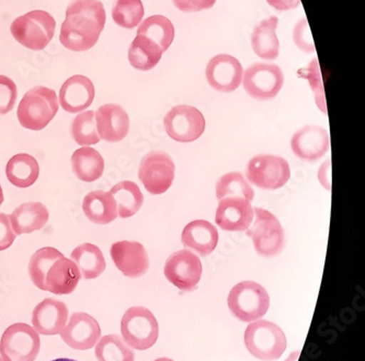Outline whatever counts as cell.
<instances>
[{"instance_id": "13", "label": "cell", "mask_w": 365, "mask_h": 361, "mask_svg": "<svg viewBox=\"0 0 365 361\" xmlns=\"http://www.w3.org/2000/svg\"><path fill=\"white\" fill-rule=\"evenodd\" d=\"M165 276L182 291H192L201 280L202 264L199 257L189 250L173 253L166 260Z\"/></svg>"}, {"instance_id": "34", "label": "cell", "mask_w": 365, "mask_h": 361, "mask_svg": "<svg viewBox=\"0 0 365 361\" xmlns=\"http://www.w3.org/2000/svg\"><path fill=\"white\" fill-rule=\"evenodd\" d=\"M64 255L54 248H41L32 255L29 263V275L34 285L40 290L44 291V283L48 269L56 259Z\"/></svg>"}, {"instance_id": "44", "label": "cell", "mask_w": 365, "mask_h": 361, "mask_svg": "<svg viewBox=\"0 0 365 361\" xmlns=\"http://www.w3.org/2000/svg\"><path fill=\"white\" fill-rule=\"evenodd\" d=\"M4 203V193H3V188H1V185H0V207H1V205Z\"/></svg>"}, {"instance_id": "43", "label": "cell", "mask_w": 365, "mask_h": 361, "mask_svg": "<svg viewBox=\"0 0 365 361\" xmlns=\"http://www.w3.org/2000/svg\"><path fill=\"white\" fill-rule=\"evenodd\" d=\"M267 1L271 7L280 11L294 9L301 4V0H267Z\"/></svg>"}, {"instance_id": "46", "label": "cell", "mask_w": 365, "mask_h": 361, "mask_svg": "<svg viewBox=\"0 0 365 361\" xmlns=\"http://www.w3.org/2000/svg\"><path fill=\"white\" fill-rule=\"evenodd\" d=\"M155 361H173V360H171V359H169V358H159V359H156V360Z\"/></svg>"}, {"instance_id": "27", "label": "cell", "mask_w": 365, "mask_h": 361, "mask_svg": "<svg viewBox=\"0 0 365 361\" xmlns=\"http://www.w3.org/2000/svg\"><path fill=\"white\" fill-rule=\"evenodd\" d=\"M71 169L75 176L83 183H93L103 175L105 160L99 152L89 146L75 151L71 156Z\"/></svg>"}, {"instance_id": "9", "label": "cell", "mask_w": 365, "mask_h": 361, "mask_svg": "<svg viewBox=\"0 0 365 361\" xmlns=\"http://www.w3.org/2000/svg\"><path fill=\"white\" fill-rule=\"evenodd\" d=\"M247 178L264 190H277L284 187L291 178L289 163L275 155L252 157L246 168Z\"/></svg>"}, {"instance_id": "6", "label": "cell", "mask_w": 365, "mask_h": 361, "mask_svg": "<svg viewBox=\"0 0 365 361\" xmlns=\"http://www.w3.org/2000/svg\"><path fill=\"white\" fill-rule=\"evenodd\" d=\"M255 222L250 225L247 235L252 238L255 250L260 256L270 258L282 252L285 245V234L277 216L267 210L255 208Z\"/></svg>"}, {"instance_id": "20", "label": "cell", "mask_w": 365, "mask_h": 361, "mask_svg": "<svg viewBox=\"0 0 365 361\" xmlns=\"http://www.w3.org/2000/svg\"><path fill=\"white\" fill-rule=\"evenodd\" d=\"M96 126L101 140L109 143L120 142L128 136L130 118L128 112L115 103L101 106L95 113Z\"/></svg>"}, {"instance_id": "29", "label": "cell", "mask_w": 365, "mask_h": 361, "mask_svg": "<svg viewBox=\"0 0 365 361\" xmlns=\"http://www.w3.org/2000/svg\"><path fill=\"white\" fill-rule=\"evenodd\" d=\"M71 259L78 267L86 280L98 278L106 270V259L101 250L91 243L79 245L71 252Z\"/></svg>"}, {"instance_id": "8", "label": "cell", "mask_w": 365, "mask_h": 361, "mask_svg": "<svg viewBox=\"0 0 365 361\" xmlns=\"http://www.w3.org/2000/svg\"><path fill=\"white\" fill-rule=\"evenodd\" d=\"M40 350V335L26 323L12 324L0 340V356L4 361H34Z\"/></svg>"}, {"instance_id": "26", "label": "cell", "mask_w": 365, "mask_h": 361, "mask_svg": "<svg viewBox=\"0 0 365 361\" xmlns=\"http://www.w3.org/2000/svg\"><path fill=\"white\" fill-rule=\"evenodd\" d=\"M277 22L279 19L271 16L268 19L262 20L252 32V50L264 60L272 61L279 56L280 42L277 36Z\"/></svg>"}, {"instance_id": "30", "label": "cell", "mask_w": 365, "mask_h": 361, "mask_svg": "<svg viewBox=\"0 0 365 361\" xmlns=\"http://www.w3.org/2000/svg\"><path fill=\"white\" fill-rule=\"evenodd\" d=\"M163 53L154 41L138 36L128 49V61L138 71H150L162 60Z\"/></svg>"}, {"instance_id": "41", "label": "cell", "mask_w": 365, "mask_h": 361, "mask_svg": "<svg viewBox=\"0 0 365 361\" xmlns=\"http://www.w3.org/2000/svg\"><path fill=\"white\" fill-rule=\"evenodd\" d=\"M17 235L12 230L9 215L0 212V252L8 250L14 244Z\"/></svg>"}, {"instance_id": "25", "label": "cell", "mask_w": 365, "mask_h": 361, "mask_svg": "<svg viewBox=\"0 0 365 361\" xmlns=\"http://www.w3.org/2000/svg\"><path fill=\"white\" fill-rule=\"evenodd\" d=\"M83 211L89 221L99 225L111 223L119 216L113 195L102 190L93 191L86 195Z\"/></svg>"}, {"instance_id": "33", "label": "cell", "mask_w": 365, "mask_h": 361, "mask_svg": "<svg viewBox=\"0 0 365 361\" xmlns=\"http://www.w3.org/2000/svg\"><path fill=\"white\" fill-rule=\"evenodd\" d=\"M95 355L98 361H134L135 355L119 335L103 336L96 344Z\"/></svg>"}, {"instance_id": "35", "label": "cell", "mask_w": 365, "mask_h": 361, "mask_svg": "<svg viewBox=\"0 0 365 361\" xmlns=\"http://www.w3.org/2000/svg\"><path fill=\"white\" fill-rule=\"evenodd\" d=\"M71 133L75 142L81 146L98 144L101 138L98 134L97 126H96L95 111L89 110V111L81 112L73 120Z\"/></svg>"}, {"instance_id": "47", "label": "cell", "mask_w": 365, "mask_h": 361, "mask_svg": "<svg viewBox=\"0 0 365 361\" xmlns=\"http://www.w3.org/2000/svg\"><path fill=\"white\" fill-rule=\"evenodd\" d=\"M0 361H4L3 358H1V356H0Z\"/></svg>"}, {"instance_id": "11", "label": "cell", "mask_w": 365, "mask_h": 361, "mask_svg": "<svg viewBox=\"0 0 365 361\" xmlns=\"http://www.w3.org/2000/svg\"><path fill=\"white\" fill-rule=\"evenodd\" d=\"M176 167L170 155L154 151L145 155L138 169V177L145 189L152 195H163L168 191L175 179Z\"/></svg>"}, {"instance_id": "1", "label": "cell", "mask_w": 365, "mask_h": 361, "mask_svg": "<svg viewBox=\"0 0 365 361\" xmlns=\"http://www.w3.org/2000/svg\"><path fill=\"white\" fill-rule=\"evenodd\" d=\"M106 20L105 7L99 0H73L61 28V43L73 52L91 50L97 44Z\"/></svg>"}, {"instance_id": "40", "label": "cell", "mask_w": 365, "mask_h": 361, "mask_svg": "<svg viewBox=\"0 0 365 361\" xmlns=\"http://www.w3.org/2000/svg\"><path fill=\"white\" fill-rule=\"evenodd\" d=\"M301 73L303 77H306V78L309 79V83H311L312 88L315 91L317 103H319V105L320 103H324L323 83H322V77H320L319 65H318L317 59H315L309 64V66L302 69Z\"/></svg>"}, {"instance_id": "32", "label": "cell", "mask_w": 365, "mask_h": 361, "mask_svg": "<svg viewBox=\"0 0 365 361\" xmlns=\"http://www.w3.org/2000/svg\"><path fill=\"white\" fill-rule=\"evenodd\" d=\"M138 36H146L158 44L163 52L170 48L175 39V28L173 22L164 16L155 14L145 19L138 29Z\"/></svg>"}, {"instance_id": "3", "label": "cell", "mask_w": 365, "mask_h": 361, "mask_svg": "<svg viewBox=\"0 0 365 361\" xmlns=\"http://www.w3.org/2000/svg\"><path fill=\"white\" fill-rule=\"evenodd\" d=\"M56 21L44 10H34L14 19L10 26L14 40L24 48L42 51L54 38Z\"/></svg>"}, {"instance_id": "10", "label": "cell", "mask_w": 365, "mask_h": 361, "mask_svg": "<svg viewBox=\"0 0 365 361\" xmlns=\"http://www.w3.org/2000/svg\"><path fill=\"white\" fill-rule=\"evenodd\" d=\"M242 85L246 93L259 101L277 97L284 83L282 69L270 63H256L245 71Z\"/></svg>"}, {"instance_id": "7", "label": "cell", "mask_w": 365, "mask_h": 361, "mask_svg": "<svg viewBox=\"0 0 365 361\" xmlns=\"http://www.w3.org/2000/svg\"><path fill=\"white\" fill-rule=\"evenodd\" d=\"M121 333L128 347L150 350L158 340V322L150 310L143 307H130L122 317Z\"/></svg>"}, {"instance_id": "15", "label": "cell", "mask_w": 365, "mask_h": 361, "mask_svg": "<svg viewBox=\"0 0 365 361\" xmlns=\"http://www.w3.org/2000/svg\"><path fill=\"white\" fill-rule=\"evenodd\" d=\"M244 68L236 57L228 54L214 56L205 69L207 83L221 93H232L240 87Z\"/></svg>"}, {"instance_id": "12", "label": "cell", "mask_w": 365, "mask_h": 361, "mask_svg": "<svg viewBox=\"0 0 365 361\" xmlns=\"http://www.w3.org/2000/svg\"><path fill=\"white\" fill-rule=\"evenodd\" d=\"M164 126L166 133L173 141L191 143L201 138L205 131V119L197 108L180 105L168 111Z\"/></svg>"}, {"instance_id": "16", "label": "cell", "mask_w": 365, "mask_h": 361, "mask_svg": "<svg viewBox=\"0 0 365 361\" xmlns=\"http://www.w3.org/2000/svg\"><path fill=\"white\" fill-rule=\"evenodd\" d=\"M110 256L116 268L128 278L144 276L150 269L148 252L140 243L121 240L112 244Z\"/></svg>"}, {"instance_id": "19", "label": "cell", "mask_w": 365, "mask_h": 361, "mask_svg": "<svg viewBox=\"0 0 365 361\" xmlns=\"http://www.w3.org/2000/svg\"><path fill=\"white\" fill-rule=\"evenodd\" d=\"M68 315V307L64 302L48 298L34 307L32 325L41 335H58L66 326Z\"/></svg>"}, {"instance_id": "23", "label": "cell", "mask_w": 365, "mask_h": 361, "mask_svg": "<svg viewBox=\"0 0 365 361\" xmlns=\"http://www.w3.org/2000/svg\"><path fill=\"white\" fill-rule=\"evenodd\" d=\"M181 240L185 248L195 250L200 256H207L217 246L218 230L205 220H195L183 228Z\"/></svg>"}, {"instance_id": "2", "label": "cell", "mask_w": 365, "mask_h": 361, "mask_svg": "<svg viewBox=\"0 0 365 361\" xmlns=\"http://www.w3.org/2000/svg\"><path fill=\"white\" fill-rule=\"evenodd\" d=\"M58 111V98L53 89L36 86L20 101L17 118L24 128L41 131L54 119Z\"/></svg>"}, {"instance_id": "37", "label": "cell", "mask_w": 365, "mask_h": 361, "mask_svg": "<svg viewBox=\"0 0 365 361\" xmlns=\"http://www.w3.org/2000/svg\"><path fill=\"white\" fill-rule=\"evenodd\" d=\"M145 10L140 0H116L112 9V18L118 26L134 29L142 22Z\"/></svg>"}, {"instance_id": "22", "label": "cell", "mask_w": 365, "mask_h": 361, "mask_svg": "<svg viewBox=\"0 0 365 361\" xmlns=\"http://www.w3.org/2000/svg\"><path fill=\"white\" fill-rule=\"evenodd\" d=\"M81 279V273L76 264L71 259L62 256L53 263L46 273L44 291L56 295H71Z\"/></svg>"}, {"instance_id": "31", "label": "cell", "mask_w": 365, "mask_h": 361, "mask_svg": "<svg viewBox=\"0 0 365 361\" xmlns=\"http://www.w3.org/2000/svg\"><path fill=\"white\" fill-rule=\"evenodd\" d=\"M110 193L115 200L118 215L122 219L135 215L144 203V195L140 187L133 181L125 180L118 183L112 187Z\"/></svg>"}, {"instance_id": "4", "label": "cell", "mask_w": 365, "mask_h": 361, "mask_svg": "<svg viewBox=\"0 0 365 361\" xmlns=\"http://www.w3.org/2000/svg\"><path fill=\"white\" fill-rule=\"evenodd\" d=\"M245 345L248 352L259 360L274 361L284 354L287 337L277 324L255 321L245 330Z\"/></svg>"}, {"instance_id": "17", "label": "cell", "mask_w": 365, "mask_h": 361, "mask_svg": "<svg viewBox=\"0 0 365 361\" xmlns=\"http://www.w3.org/2000/svg\"><path fill=\"white\" fill-rule=\"evenodd\" d=\"M101 336V328L97 320L89 314L76 312L71 314L61 337L63 342L76 350H88L95 347Z\"/></svg>"}, {"instance_id": "42", "label": "cell", "mask_w": 365, "mask_h": 361, "mask_svg": "<svg viewBox=\"0 0 365 361\" xmlns=\"http://www.w3.org/2000/svg\"><path fill=\"white\" fill-rule=\"evenodd\" d=\"M173 3L181 11L195 12L211 9L216 0H173Z\"/></svg>"}, {"instance_id": "14", "label": "cell", "mask_w": 365, "mask_h": 361, "mask_svg": "<svg viewBox=\"0 0 365 361\" xmlns=\"http://www.w3.org/2000/svg\"><path fill=\"white\" fill-rule=\"evenodd\" d=\"M215 223L227 232H245L254 221V208L246 198L235 195L218 200Z\"/></svg>"}, {"instance_id": "21", "label": "cell", "mask_w": 365, "mask_h": 361, "mask_svg": "<svg viewBox=\"0 0 365 361\" xmlns=\"http://www.w3.org/2000/svg\"><path fill=\"white\" fill-rule=\"evenodd\" d=\"M95 95L93 81L83 75H75L67 79L61 87L58 103L68 113H81L91 107Z\"/></svg>"}, {"instance_id": "18", "label": "cell", "mask_w": 365, "mask_h": 361, "mask_svg": "<svg viewBox=\"0 0 365 361\" xmlns=\"http://www.w3.org/2000/svg\"><path fill=\"white\" fill-rule=\"evenodd\" d=\"M291 148L301 160L316 162L329 151V134L322 126H304L292 138Z\"/></svg>"}, {"instance_id": "39", "label": "cell", "mask_w": 365, "mask_h": 361, "mask_svg": "<svg viewBox=\"0 0 365 361\" xmlns=\"http://www.w3.org/2000/svg\"><path fill=\"white\" fill-rule=\"evenodd\" d=\"M293 38H294L295 44H297L299 50L307 53L315 51L311 30H309V24L306 21L305 18H303L301 21L297 22V26H295Z\"/></svg>"}, {"instance_id": "5", "label": "cell", "mask_w": 365, "mask_h": 361, "mask_svg": "<svg viewBox=\"0 0 365 361\" xmlns=\"http://www.w3.org/2000/svg\"><path fill=\"white\" fill-rule=\"evenodd\" d=\"M227 303L236 319L250 323L266 315L270 307V298L259 283L242 281L230 290Z\"/></svg>"}, {"instance_id": "24", "label": "cell", "mask_w": 365, "mask_h": 361, "mask_svg": "<svg viewBox=\"0 0 365 361\" xmlns=\"http://www.w3.org/2000/svg\"><path fill=\"white\" fill-rule=\"evenodd\" d=\"M50 213L41 202H28L18 207L9 215L10 223L16 235L31 234L48 223Z\"/></svg>"}, {"instance_id": "45", "label": "cell", "mask_w": 365, "mask_h": 361, "mask_svg": "<svg viewBox=\"0 0 365 361\" xmlns=\"http://www.w3.org/2000/svg\"><path fill=\"white\" fill-rule=\"evenodd\" d=\"M52 361H77V360H74V359L60 358V359H55V360H52Z\"/></svg>"}, {"instance_id": "28", "label": "cell", "mask_w": 365, "mask_h": 361, "mask_svg": "<svg viewBox=\"0 0 365 361\" xmlns=\"http://www.w3.org/2000/svg\"><path fill=\"white\" fill-rule=\"evenodd\" d=\"M6 175L11 185L24 189L31 187L38 180L40 166L34 156L22 153L10 158L6 167Z\"/></svg>"}, {"instance_id": "36", "label": "cell", "mask_w": 365, "mask_h": 361, "mask_svg": "<svg viewBox=\"0 0 365 361\" xmlns=\"http://www.w3.org/2000/svg\"><path fill=\"white\" fill-rule=\"evenodd\" d=\"M235 195H240L252 202L255 191L240 173L232 171L218 179L216 183V197L218 200H221L223 198L235 197Z\"/></svg>"}, {"instance_id": "38", "label": "cell", "mask_w": 365, "mask_h": 361, "mask_svg": "<svg viewBox=\"0 0 365 361\" xmlns=\"http://www.w3.org/2000/svg\"><path fill=\"white\" fill-rule=\"evenodd\" d=\"M18 98L17 85L9 77L0 75V116L14 109Z\"/></svg>"}]
</instances>
